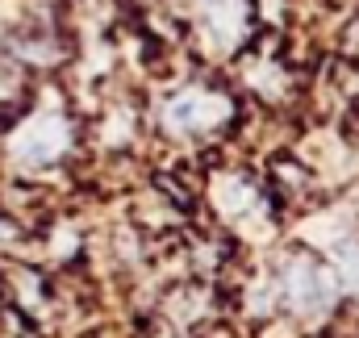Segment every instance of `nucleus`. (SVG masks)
I'll return each instance as SVG.
<instances>
[{"mask_svg": "<svg viewBox=\"0 0 359 338\" xmlns=\"http://www.w3.org/2000/svg\"><path fill=\"white\" fill-rule=\"evenodd\" d=\"M13 59H21L25 67H29V63H50V67H55V63L63 59V46H59L55 34H42V29H38V34H25V38L13 42Z\"/></svg>", "mask_w": 359, "mask_h": 338, "instance_id": "2", "label": "nucleus"}, {"mask_svg": "<svg viewBox=\"0 0 359 338\" xmlns=\"http://www.w3.org/2000/svg\"><path fill=\"white\" fill-rule=\"evenodd\" d=\"M209 109H213L209 96H201V92H184L180 100H172V109H168V126H172V130H184V134H192V130H201V126L209 121Z\"/></svg>", "mask_w": 359, "mask_h": 338, "instance_id": "1", "label": "nucleus"}, {"mask_svg": "<svg viewBox=\"0 0 359 338\" xmlns=\"http://www.w3.org/2000/svg\"><path fill=\"white\" fill-rule=\"evenodd\" d=\"M25 84H29L25 63L13 59V55H0V109H13V100L21 104L25 100Z\"/></svg>", "mask_w": 359, "mask_h": 338, "instance_id": "3", "label": "nucleus"}]
</instances>
